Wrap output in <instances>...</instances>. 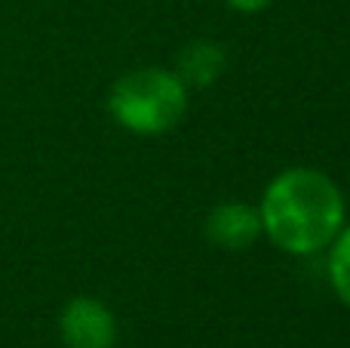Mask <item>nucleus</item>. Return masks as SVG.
I'll return each mask as SVG.
<instances>
[{
  "label": "nucleus",
  "mask_w": 350,
  "mask_h": 348,
  "mask_svg": "<svg viewBox=\"0 0 350 348\" xmlns=\"http://www.w3.org/2000/svg\"><path fill=\"white\" fill-rule=\"evenodd\" d=\"M261 234L289 256L329 250L347 222L341 188L314 166H292L271 179L258 203Z\"/></svg>",
  "instance_id": "nucleus-1"
},
{
  "label": "nucleus",
  "mask_w": 350,
  "mask_h": 348,
  "mask_svg": "<svg viewBox=\"0 0 350 348\" xmlns=\"http://www.w3.org/2000/svg\"><path fill=\"white\" fill-rule=\"evenodd\" d=\"M187 111V86L166 68H135L114 80L108 114L126 133L160 136L178 127Z\"/></svg>",
  "instance_id": "nucleus-2"
},
{
  "label": "nucleus",
  "mask_w": 350,
  "mask_h": 348,
  "mask_svg": "<svg viewBox=\"0 0 350 348\" xmlns=\"http://www.w3.org/2000/svg\"><path fill=\"white\" fill-rule=\"evenodd\" d=\"M59 336L65 348H114L117 318L102 299L74 296L59 314Z\"/></svg>",
  "instance_id": "nucleus-3"
},
{
  "label": "nucleus",
  "mask_w": 350,
  "mask_h": 348,
  "mask_svg": "<svg viewBox=\"0 0 350 348\" xmlns=\"http://www.w3.org/2000/svg\"><path fill=\"white\" fill-rule=\"evenodd\" d=\"M203 234L212 240L215 247L230 253L249 250L255 240L261 238V216L258 207L243 201H224L218 207L209 210L203 222Z\"/></svg>",
  "instance_id": "nucleus-4"
},
{
  "label": "nucleus",
  "mask_w": 350,
  "mask_h": 348,
  "mask_svg": "<svg viewBox=\"0 0 350 348\" xmlns=\"http://www.w3.org/2000/svg\"><path fill=\"white\" fill-rule=\"evenodd\" d=\"M224 68H228V53H224L221 43L193 40L178 53L172 71L187 90H191V86L203 90V86H212L218 77H221Z\"/></svg>",
  "instance_id": "nucleus-5"
},
{
  "label": "nucleus",
  "mask_w": 350,
  "mask_h": 348,
  "mask_svg": "<svg viewBox=\"0 0 350 348\" xmlns=\"http://www.w3.org/2000/svg\"><path fill=\"white\" fill-rule=\"evenodd\" d=\"M329 247H332L329 250V281H332L335 296L350 308V222H345V228Z\"/></svg>",
  "instance_id": "nucleus-6"
},
{
  "label": "nucleus",
  "mask_w": 350,
  "mask_h": 348,
  "mask_svg": "<svg viewBox=\"0 0 350 348\" xmlns=\"http://www.w3.org/2000/svg\"><path fill=\"white\" fill-rule=\"evenodd\" d=\"M224 3L237 12H261L271 6V0H224Z\"/></svg>",
  "instance_id": "nucleus-7"
}]
</instances>
